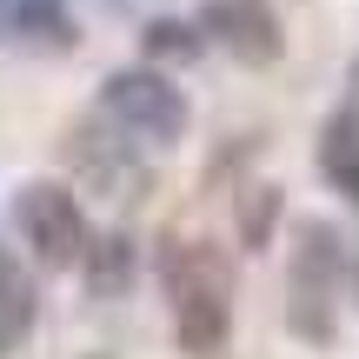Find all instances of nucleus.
I'll list each match as a JSON object with an SVG mask.
<instances>
[{
    "mask_svg": "<svg viewBox=\"0 0 359 359\" xmlns=\"http://www.w3.org/2000/svg\"><path fill=\"white\" fill-rule=\"evenodd\" d=\"M160 286L173 299V339L180 353L213 359L233 333V259L213 240H173L160 246Z\"/></svg>",
    "mask_w": 359,
    "mask_h": 359,
    "instance_id": "nucleus-1",
    "label": "nucleus"
},
{
    "mask_svg": "<svg viewBox=\"0 0 359 359\" xmlns=\"http://www.w3.org/2000/svg\"><path fill=\"white\" fill-rule=\"evenodd\" d=\"M339 286H346V240L326 219H306L293 246V280H286V326L326 346L339 333Z\"/></svg>",
    "mask_w": 359,
    "mask_h": 359,
    "instance_id": "nucleus-2",
    "label": "nucleus"
},
{
    "mask_svg": "<svg viewBox=\"0 0 359 359\" xmlns=\"http://www.w3.org/2000/svg\"><path fill=\"white\" fill-rule=\"evenodd\" d=\"M100 120L114 133H133L140 147H173L180 133H187L193 107H187V93H180L167 74H154V67H120V74L100 80Z\"/></svg>",
    "mask_w": 359,
    "mask_h": 359,
    "instance_id": "nucleus-3",
    "label": "nucleus"
},
{
    "mask_svg": "<svg viewBox=\"0 0 359 359\" xmlns=\"http://www.w3.org/2000/svg\"><path fill=\"white\" fill-rule=\"evenodd\" d=\"M13 226H20V240L34 246V259L47 273H74L80 253H87V213H80L74 187H60V180H34V187H20V200H13Z\"/></svg>",
    "mask_w": 359,
    "mask_h": 359,
    "instance_id": "nucleus-4",
    "label": "nucleus"
},
{
    "mask_svg": "<svg viewBox=\"0 0 359 359\" xmlns=\"http://www.w3.org/2000/svg\"><path fill=\"white\" fill-rule=\"evenodd\" d=\"M193 27H200V40H219L240 67H273L286 53V27L266 0H206Z\"/></svg>",
    "mask_w": 359,
    "mask_h": 359,
    "instance_id": "nucleus-5",
    "label": "nucleus"
},
{
    "mask_svg": "<svg viewBox=\"0 0 359 359\" xmlns=\"http://www.w3.org/2000/svg\"><path fill=\"white\" fill-rule=\"evenodd\" d=\"M67 160H74L93 187H107L114 200H133V187H147V167L133 160V140L114 133L107 120H87V127L67 133Z\"/></svg>",
    "mask_w": 359,
    "mask_h": 359,
    "instance_id": "nucleus-6",
    "label": "nucleus"
},
{
    "mask_svg": "<svg viewBox=\"0 0 359 359\" xmlns=\"http://www.w3.org/2000/svg\"><path fill=\"white\" fill-rule=\"evenodd\" d=\"M320 173L333 193H346V200L359 206V114L353 107H333L320 127Z\"/></svg>",
    "mask_w": 359,
    "mask_h": 359,
    "instance_id": "nucleus-7",
    "label": "nucleus"
},
{
    "mask_svg": "<svg viewBox=\"0 0 359 359\" xmlns=\"http://www.w3.org/2000/svg\"><path fill=\"white\" fill-rule=\"evenodd\" d=\"M80 273H87L93 299H120L133 286V240L127 233H93L87 253H80Z\"/></svg>",
    "mask_w": 359,
    "mask_h": 359,
    "instance_id": "nucleus-8",
    "label": "nucleus"
},
{
    "mask_svg": "<svg viewBox=\"0 0 359 359\" xmlns=\"http://www.w3.org/2000/svg\"><path fill=\"white\" fill-rule=\"evenodd\" d=\"M34 313H40L34 280H27V273L13 266L7 253H0V359H13V353L27 346V333H34Z\"/></svg>",
    "mask_w": 359,
    "mask_h": 359,
    "instance_id": "nucleus-9",
    "label": "nucleus"
},
{
    "mask_svg": "<svg viewBox=\"0 0 359 359\" xmlns=\"http://www.w3.org/2000/svg\"><path fill=\"white\" fill-rule=\"evenodd\" d=\"M140 53H147V67H193L206 53V40H200V27L193 20H147V34H140Z\"/></svg>",
    "mask_w": 359,
    "mask_h": 359,
    "instance_id": "nucleus-10",
    "label": "nucleus"
},
{
    "mask_svg": "<svg viewBox=\"0 0 359 359\" xmlns=\"http://www.w3.org/2000/svg\"><path fill=\"white\" fill-rule=\"evenodd\" d=\"M0 27L40 34V40H74V34H67V7H60V0H0Z\"/></svg>",
    "mask_w": 359,
    "mask_h": 359,
    "instance_id": "nucleus-11",
    "label": "nucleus"
},
{
    "mask_svg": "<svg viewBox=\"0 0 359 359\" xmlns=\"http://www.w3.org/2000/svg\"><path fill=\"white\" fill-rule=\"evenodd\" d=\"M273 213H280V193H273V187H253V206H246V246H266Z\"/></svg>",
    "mask_w": 359,
    "mask_h": 359,
    "instance_id": "nucleus-12",
    "label": "nucleus"
},
{
    "mask_svg": "<svg viewBox=\"0 0 359 359\" xmlns=\"http://www.w3.org/2000/svg\"><path fill=\"white\" fill-rule=\"evenodd\" d=\"M353 114H359V60H353Z\"/></svg>",
    "mask_w": 359,
    "mask_h": 359,
    "instance_id": "nucleus-13",
    "label": "nucleus"
}]
</instances>
